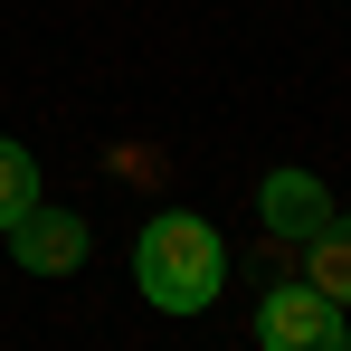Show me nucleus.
Returning <instances> with one entry per match:
<instances>
[{
    "label": "nucleus",
    "instance_id": "f257e3e1",
    "mask_svg": "<svg viewBox=\"0 0 351 351\" xmlns=\"http://www.w3.org/2000/svg\"><path fill=\"white\" fill-rule=\"evenodd\" d=\"M133 285H143V304H162V313H209L219 285H228L219 228L199 209H162L152 228L133 237Z\"/></svg>",
    "mask_w": 351,
    "mask_h": 351
},
{
    "label": "nucleus",
    "instance_id": "f03ea898",
    "mask_svg": "<svg viewBox=\"0 0 351 351\" xmlns=\"http://www.w3.org/2000/svg\"><path fill=\"white\" fill-rule=\"evenodd\" d=\"M256 351H351V313L332 294H313V285H266Z\"/></svg>",
    "mask_w": 351,
    "mask_h": 351
},
{
    "label": "nucleus",
    "instance_id": "7ed1b4c3",
    "mask_svg": "<svg viewBox=\"0 0 351 351\" xmlns=\"http://www.w3.org/2000/svg\"><path fill=\"white\" fill-rule=\"evenodd\" d=\"M0 237H10V256H19L29 276H76V266H86V219H76V209H48V199H29Z\"/></svg>",
    "mask_w": 351,
    "mask_h": 351
},
{
    "label": "nucleus",
    "instance_id": "20e7f679",
    "mask_svg": "<svg viewBox=\"0 0 351 351\" xmlns=\"http://www.w3.org/2000/svg\"><path fill=\"white\" fill-rule=\"evenodd\" d=\"M256 219H266V237H313L323 228V219H332V190H323V180L313 171H266L256 180Z\"/></svg>",
    "mask_w": 351,
    "mask_h": 351
},
{
    "label": "nucleus",
    "instance_id": "39448f33",
    "mask_svg": "<svg viewBox=\"0 0 351 351\" xmlns=\"http://www.w3.org/2000/svg\"><path fill=\"white\" fill-rule=\"evenodd\" d=\"M304 285H313V294H332V304L351 313V209H332L323 228L304 237Z\"/></svg>",
    "mask_w": 351,
    "mask_h": 351
},
{
    "label": "nucleus",
    "instance_id": "423d86ee",
    "mask_svg": "<svg viewBox=\"0 0 351 351\" xmlns=\"http://www.w3.org/2000/svg\"><path fill=\"white\" fill-rule=\"evenodd\" d=\"M29 199H38V162H29V143H10V133H0V228H10Z\"/></svg>",
    "mask_w": 351,
    "mask_h": 351
}]
</instances>
